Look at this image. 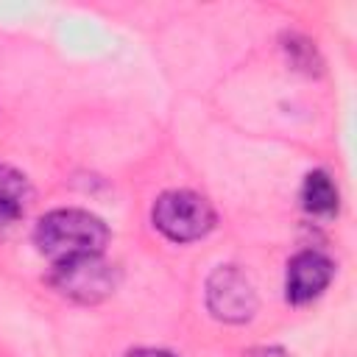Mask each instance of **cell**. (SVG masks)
<instances>
[{
	"instance_id": "9c48e42d",
	"label": "cell",
	"mask_w": 357,
	"mask_h": 357,
	"mask_svg": "<svg viewBox=\"0 0 357 357\" xmlns=\"http://www.w3.org/2000/svg\"><path fill=\"white\" fill-rule=\"evenodd\" d=\"M251 357H287L279 346H262V349H257Z\"/></svg>"
},
{
	"instance_id": "277c9868",
	"label": "cell",
	"mask_w": 357,
	"mask_h": 357,
	"mask_svg": "<svg viewBox=\"0 0 357 357\" xmlns=\"http://www.w3.org/2000/svg\"><path fill=\"white\" fill-rule=\"evenodd\" d=\"M206 304L215 318L240 324L254 315L257 293L234 265H220L206 282Z\"/></svg>"
},
{
	"instance_id": "5b68a950",
	"label": "cell",
	"mask_w": 357,
	"mask_h": 357,
	"mask_svg": "<svg viewBox=\"0 0 357 357\" xmlns=\"http://www.w3.org/2000/svg\"><path fill=\"white\" fill-rule=\"evenodd\" d=\"M335 276V265L329 257H324L321 251H298L290 262H287V273H284V296L290 304H307L312 298H318L329 282Z\"/></svg>"
},
{
	"instance_id": "6da1fadb",
	"label": "cell",
	"mask_w": 357,
	"mask_h": 357,
	"mask_svg": "<svg viewBox=\"0 0 357 357\" xmlns=\"http://www.w3.org/2000/svg\"><path fill=\"white\" fill-rule=\"evenodd\" d=\"M106 243H109L106 223L86 209H53L42 215L33 229L36 251L47 257L53 265L73 257L103 254Z\"/></svg>"
},
{
	"instance_id": "7a4b0ae2",
	"label": "cell",
	"mask_w": 357,
	"mask_h": 357,
	"mask_svg": "<svg viewBox=\"0 0 357 357\" xmlns=\"http://www.w3.org/2000/svg\"><path fill=\"white\" fill-rule=\"evenodd\" d=\"M151 220L167 240L192 243L212 231L215 209L204 195L192 190H167L153 201Z\"/></svg>"
},
{
	"instance_id": "8992f818",
	"label": "cell",
	"mask_w": 357,
	"mask_h": 357,
	"mask_svg": "<svg viewBox=\"0 0 357 357\" xmlns=\"http://www.w3.org/2000/svg\"><path fill=\"white\" fill-rule=\"evenodd\" d=\"M31 204V184L17 167L0 165V237L25 215Z\"/></svg>"
},
{
	"instance_id": "ba28073f",
	"label": "cell",
	"mask_w": 357,
	"mask_h": 357,
	"mask_svg": "<svg viewBox=\"0 0 357 357\" xmlns=\"http://www.w3.org/2000/svg\"><path fill=\"white\" fill-rule=\"evenodd\" d=\"M126 357H176V354L162 351V349H134V351H128Z\"/></svg>"
},
{
	"instance_id": "3957f363",
	"label": "cell",
	"mask_w": 357,
	"mask_h": 357,
	"mask_svg": "<svg viewBox=\"0 0 357 357\" xmlns=\"http://www.w3.org/2000/svg\"><path fill=\"white\" fill-rule=\"evenodd\" d=\"M50 284L78 301V304H98L109 298L117 287V271L112 262L103 259V254H86V257H73L64 262L53 265Z\"/></svg>"
},
{
	"instance_id": "52a82bcc",
	"label": "cell",
	"mask_w": 357,
	"mask_h": 357,
	"mask_svg": "<svg viewBox=\"0 0 357 357\" xmlns=\"http://www.w3.org/2000/svg\"><path fill=\"white\" fill-rule=\"evenodd\" d=\"M301 204L310 215H318V218H332L337 212L340 195H337V187L326 170L307 173L304 184H301Z\"/></svg>"
}]
</instances>
